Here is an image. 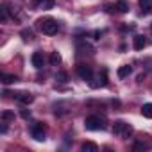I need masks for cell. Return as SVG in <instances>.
I'll return each instance as SVG.
<instances>
[{
  "mask_svg": "<svg viewBox=\"0 0 152 152\" xmlns=\"http://www.w3.org/2000/svg\"><path fill=\"white\" fill-rule=\"evenodd\" d=\"M50 64H52V66L61 64V54H59V52H52V54H50Z\"/></svg>",
  "mask_w": 152,
  "mask_h": 152,
  "instance_id": "obj_16",
  "label": "cell"
},
{
  "mask_svg": "<svg viewBox=\"0 0 152 152\" xmlns=\"http://www.w3.org/2000/svg\"><path fill=\"white\" fill-rule=\"evenodd\" d=\"M22 36H23V39H25V41H31V39L34 38V34H32V31H31V29H23V31H22Z\"/></svg>",
  "mask_w": 152,
  "mask_h": 152,
  "instance_id": "obj_19",
  "label": "cell"
},
{
  "mask_svg": "<svg viewBox=\"0 0 152 152\" xmlns=\"http://www.w3.org/2000/svg\"><path fill=\"white\" fill-rule=\"evenodd\" d=\"M77 50H79V54H93V47L88 43H79Z\"/></svg>",
  "mask_w": 152,
  "mask_h": 152,
  "instance_id": "obj_13",
  "label": "cell"
},
{
  "mask_svg": "<svg viewBox=\"0 0 152 152\" xmlns=\"http://www.w3.org/2000/svg\"><path fill=\"white\" fill-rule=\"evenodd\" d=\"M41 2H43V0H32V6H34V7H39Z\"/></svg>",
  "mask_w": 152,
  "mask_h": 152,
  "instance_id": "obj_24",
  "label": "cell"
},
{
  "mask_svg": "<svg viewBox=\"0 0 152 152\" xmlns=\"http://www.w3.org/2000/svg\"><path fill=\"white\" fill-rule=\"evenodd\" d=\"M6 124H7V122H4V125H2V129H0V131H2V132H4V134L7 132V125H6Z\"/></svg>",
  "mask_w": 152,
  "mask_h": 152,
  "instance_id": "obj_25",
  "label": "cell"
},
{
  "mask_svg": "<svg viewBox=\"0 0 152 152\" xmlns=\"http://www.w3.org/2000/svg\"><path fill=\"white\" fill-rule=\"evenodd\" d=\"M31 61H32V66L34 68H43V63H45V59H43V54L41 52H34L32 54V57H31Z\"/></svg>",
  "mask_w": 152,
  "mask_h": 152,
  "instance_id": "obj_8",
  "label": "cell"
},
{
  "mask_svg": "<svg viewBox=\"0 0 152 152\" xmlns=\"http://www.w3.org/2000/svg\"><path fill=\"white\" fill-rule=\"evenodd\" d=\"M84 127L88 131H102V129H106V120L100 118L99 115H91L84 120Z\"/></svg>",
  "mask_w": 152,
  "mask_h": 152,
  "instance_id": "obj_2",
  "label": "cell"
},
{
  "mask_svg": "<svg viewBox=\"0 0 152 152\" xmlns=\"http://www.w3.org/2000/svg\"><path fill=\"white\" fill-rule=\"evenodd\" d=\"M132 47H134V50H143V48L147 47V39H145V36H141V34L134 36V38H132Z\"/></svg>",
  "mask_w": 152,
  "mask_h": 152,
  "instance_id": "obj_6",
  "label": "cell"
},
{
  "mask_svg": "<svg viewBox=\"0 0 152 152\" xmlns=\"http://www.w3.org/2000/svg\"><path fill=\"white\" fill-rule=\"evenodd\" d=\"M81 148H83V152H99V145L93 141H84L81 145Z\"/></svg>",
  "mask_w": 152,
  "mask_h": 152,
  "instance_id": "obj_10",
  "label": "cell"
},
{
  "mask_svg": "<svg viewBox=\"0 0 152 152\" xmlns=\"http://www.w3.org/2000/svg\"><path fill=\"white\" fill-rule=\"evenodd\" d=\"M16 100H18L20 104H23V106H29V104H32L34 97H32L29 91H22V93H18V95H16Z\"/></svg>",
  "mask_w": 152,
  "mask_h": 152,
  "instance_id": "obj_7",
  "label": "cell"
},
{
  "mask_svg": "<svg viewBox=\"0 0 152 152\" xmlns=\"http://www.w3.org/2000/svg\"><path fill=\"white\" fill-rule=\"evenodd\" d=\"M77 73H79V77L83 81H91V77H93V70H91L90 64H79L77 66Z\"/></svg>",
  "mask_w": 152,
  "mask_h": 152,
  "instance_id": "obj_4",
  "label": "cell"
},
{
  "mask_svg": "<svg viewBox=\"0 0 152 152\" xmlns=\"http://www.w3.org/2000/svg\"><path fill=\"white\" fill-rule=\"evenodd\" d=\"M140 9L143 15H148L152 11V0H140Z\"/></svg>",
  "mask_w": 152,
  "mask_h": 152,
  "instance_id": "obj_11",
  "label": "cell"
},
{
  "mask_svg": "<svg viewBox=\"0 0 152 152\" xmlns=\"http://www.w3.org/2000/svg\"><path fill=\"white\" fill-rule=\"evenodd\" d=\"M131 72H132V68H131L129 64H124V66H120V68H118L116 75H118L120 79H125V77H129V75H131Z\"/></svg>",
  "mask_w": 152,
  "mask_h": 152,
  "instance_id": "obj_9",
  "label": "cell"
},
{
  "mask_svg": "<svg viewBox=\"0 0 152 152\" xmlns=\"http://www.w3.org/2000/svg\"><path fill=\"white\" fill-rule=\"evenodd\" d=\"M31 134H32L34 140L43 141V140H45V125H43V124H34V125L31 127Z\"/></svg>",
  "mask_w": 152,
  "mask_h": 152,
  "instance_id": "obj_5",
  "label": "cell"
},
{
  "mask_svg": "<svg viewBox=\"0 0 152 152\" xmlns=\"http://www.w3.org/2000/svg\"><path fill=\"white\" fill-rule=\"evenodd\" d=\"M134 148H136V150H140V148H143V150H145V148H148V147H147V145H143V143H136V145H134Z\"/></svg>",
  "mask_w": 152,
  "mask_h": 152,
  "instance_id": "obj_22",
  "label": "cell"
},
{
  "mask_svg": "<svg viewBox=\"0 0 152 152\" xmlns=\"http://www.w3.org/2000/svg\"><path fill=\"white\" fill-rule=\"evenodd\" d=\"M141 115H143L145 118H152V104H150V102L141 106Z\"/></svg>",
  "mask_w": 152,
  "mask_h": 152,
  "instance_id": "obj_15",
  "label": "cell"
},
{
  "mask_svg": "<svg viewBox=\"0 0 152 152\" xmlns=\"http://www.w3.org/2000/svg\"><path fill=\"white\" fill-rule=\"evenodd\" d=\"M22 116H23V118H29V116H31V111H27V109H22Z\"/></svg>",
  "mask_w": 152,
  "mask_h": 152,
  "instance_id": "obj_23",
  "label": "cell"
},
{
  "mask_svg": "<svg viewBox=\"0 0 152 152\" xmlns=\"http://www.w3.org/2000/svg\"><path fill=\"white\" fill-rule=\"evenodd\" d=\"M132 132H134L132 125H131V124H127V122H124V120H116V122H115V125H113V134H115L116 138L127 140V138H131V136H132Z\"/></svg>",
  "mask_w": 152,
  "mask_h": 152,
  "instance_id": "obj_1",
  "label": "cell"
},
{
  "mask_svg": "<svg viewBox=\"0 0 152 152\" xmlns=\"http://www.w3.org/2000/svg\"><path fill=\"white\" fill-rule=\"evenodd\" d=\"M150 32H152V23H150Z\"/></svg>",
  "mask_w": 152,
  "mask_h": 152,
  "instance_id": "obj_26",
  "label": "cell"
},
{
  "mask_svg": "<svg viewBox=\"0 0 152 152\" xmlns=\"http://www.w3.org/2000/svg\"><path fill=\"white\" fill-rule=\"evenodd\" d=\"M54 7V0H43V2L39 4V9H52Z\"/></svg>",
  "mask_w": 152,
  "mask_h": 152,
  "instance_id": "obj_18",
  "label": "cell"
},
{
  "mask_svg": "<svg viewBox=\"0 0 152 152\" xmlns=\"http://www.w3.org/2000/svg\"><path fill=\"white\" fill-rule=\"evenodd\" d=\"M56 81H59V83H66V73H64V72H59V73L56 75Z\"/></svg>",
  "mask_w": 152,
  "mask_h": 152,
  "instance_id": "obj_21",
  "label": "cell"
},
{
  "mask_svg": "<svg viewBox=\"0 0 152 152\" xmlns=\"http://www.w3.org/2000/svg\"><path fill=\"white\" fill-rule=\"evenodd\" d=\"M16 81H18L16 75H13V73H2V83L4 84H15Z\"/></svg>",
  "mask_w": 152,
  "mask_h": 152,
  "instance_id": "obj_12",
  "label": "cell"
},
{
  "mask_svg": "<svg viewBox=\"0 0 152 152\" xmlns=\"http://www.w3.org/2000/svg\"><path fill=\"white\" fill-rule=\"evenodd\" d=\"M115 9H118L120 13H127L129 11V2H127V0H118L116 6H115Z\"/></svg>",
  "mask_w": 152,
  "mask_h": 152,
  "instance_id": "obj_14",
  "label": "cell"
},
{
  "mask_svg": "<svg viewBox=\"0 0 152 152\" xmlns=\"http://www.w3.org/2000/svg\"><path fill=\"white\" fill-rule=\"evenodd\" d=\"M0 22L2 23L7 22V7L6 6H2V9H0Z\"/></svg>",
  "mask_w": 152,
  "mask_h": 152,
  "instance_id": "obj_20",
  "label": "cell"
},
{
  "mask_svg": "<svg viewBox=\"0 0 152 152\" xmlns=\"http://www.w3.org/2000/svg\"><path fill=\"white\" fill-rule=\"evenodd\" d=\"M15 120V113L13 111H4L2 113V122H11Z\"/></svg>",
  "mask_w": 152,
  "mask_h": 152,
  "instance_id": "obj_17",
  "label": "cell"
},
{
  "mask_svg": "<svg viewBox=\"0 0 152 152\" xmlns=\"http://www.w3.org/2000/svg\"><path fill=\"white\" fill-rule=\"evenodd\" d=\"M38 23H39V29L43 31V34H47V36H54V34L59 31V23H57L56 20H52V18L39 20Z\"/></svg>",
  "mask_w": 152,
  "mask_h": 152,
  "instance_id": "obj_3",
  "label": "cell"
}]
</instances>
